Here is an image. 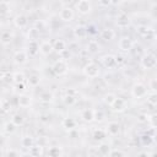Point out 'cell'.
I'll use <instances>...</instances> for the list:
<instances>
[{
  "label": "cell",
  "mask_w": 157,
  "mask_h": 157,
  "mask_svg": "<svg viewBox=\"0 0 157 157\" xmlns=\"http://www.w3.org/2000/svg\"><path fill=\"white\" fill-rule=\"evenodd\" d=\"M21 145L25 148H31V147L34 146V141H33V139L31 136H23L21 139Z\"/></svg>",
  "instance_id": "cell-23"
},
{
  "label": "cell",
  "mask_w": 157,
  "mask_h": 157,
  "mask_svg": "<svg viewBox=\"0 0 157 157\" xmlns=\"http://www.w3.org/2000/svg\"><path fill=\"white\" fill-rule=\"evenodd\" d=\"M75 126H76V120L74 118H70V117L64 118V120H63V128L64 129L72 130V129H75Z\"/></svg>",
  "instance_id": "cell-19"
},
{
  "label": "cell",
  "mask_w": 157,
  "mask_h": 157,
  "mask_svg": "<svg viewBox=\"0 0 157 157\" xmlns=\"http://www.w3.org/2000/svg\"><path fill=\"white\" fill-rule=\"evenodd\" d=\"M7 77L12 80V75H10V74H9V76H7ZM1 80H4V81H6V78H5V72H2V75H1Z\"/></svg>",
  "instance_id": "cell-49"
},
{
  "label": "cell",
  "mask_w": 157,
  "mask_h": 157,
  "mask_svg": "<svg viewBox=\"0 0 157 157\" xmlns=\"http://www.w3.org/2000/svg\"><path fill=\"white\" fill-rule=\"evenodd\" d=\"M156 65H157V58L152 54H146L141 59V66L144 69H147V70L153 69V67H156Z\"/></svg>",
  "instance_id": "cell-3"
},
{
  "label": "cell",
  "mask_w": 157,
  "mask_h": 157,
  "mask_svg": "<svg viewBox=\"0 0 157 157\" xmlns=\"http://www.w3.org/2000/svg\"><path fill=\"white\" fill-rule=\"evenodd\" d=\"M39 99L42 102H44V103H49V102L53 101V94L50 92H48V91H44V92H42L39 94Z\"/></svg>",
  "instance_id": "cell-27"
},
{
  "label": "cell",
  "mask_w": 157,
  "mask_h": 157,
  "mask_svg": "<svg viewBox=\"0 0 157 157\" xmlns=\"http://www.w3.org/2000/svg\"><path fill=\"white\" fill-rule=\"evenodd\" d=\"M1 109H2V112H4V113L9 112V110L11 109L10 101H7V99H2V101H1Z\"/></svg>",
  "instance_id": "cell-37"
},
{
  "label": "cell",
  "mask_w": 157,
  "mask_h": 157,
  "mask_svg": "<svg viewBox=\"0 0 157 157\" xmlns=\"http://www.w3.org/2000/svg\"><path fill=\"white\" fill-rule=\"evenodd\" d=\"M104 118H105V114H104L103 110H101V109L94 110V120H97V121H102V120H104Z\"/></svg>",
  "instance_id": "cell-36"
},
{
  "label": "cell",
  "mask_w": 157,
  "mask_h": 157,
  "mask_svg": "<svg viewBox=\"0 0 157 157\" xmlns=\"http://www.w3.org/2000/svg\"><path fill=\"white\" fill-rule=\"evenodd\" d=\"M109 157H124V153L120 150H112L109 153Z\"/></svg>",
  "instance_id": "cell-40"
},
{
  "label": "cell",
  "mask_w": 157,
  "mask_h": 157,
  "mask_svg": "<svg viewBox=\"0 0 157 157\" xmlns=\"http://www.w3.org/2000/svg\"><path fill=\"white\" fill-rule=\"evenodd\" d=\"M98 151H99V153L102 155V156H108L109 153H110V146L108 145V144H105V142H101L99 144V146H98Z\"/></svg>",
  "instance_id": "cell-25"
},
{
  "label": "cell",
  "mask_w": 157,
  "mask_h": 157,
  "mask_svg": "<svg viewBox=\"0 0 157 157\" xmlns=\"http://www.w3.org/2000/svg\"><path fill=\"white\" fill-rule=\"evenodd\" d=\"M148 123H150V125H151L153 129H157V113L150 115V118H148Z\"/></svg>",
  "instance_id": "cell-38"
},
{
  "label": "cell",
  "mask_w": 157,
  "mask_h": 157,
  "mask_svg": "<svg viewBox=\"0 0 157 157\" xmlns=\"http://www.w3.org/2000/svg\"><path fill=\"white\" fill-rule=\"evenodd\" d=\"M131 94H132V97H135V98H142V97H145V96L147 94V88H146V86H145L144 83L137 82V83H135V85L132 86V88H131Z\"/></svg>",
  "instance_id": "cell-4"
},
{
  "label": "cell",
  "mask_w": 157,
  "mask_h": 157,
  "mask_svg": "<svg viewBox=\"0 0 157 157\" xmlns=\"http://www.w3.org/2000/svg\"><path fill=\"white\" fill-rule=\"evenodd\" d=\"M42 153V146H33L29 148V155L32 157H38Z\"/></svg>",
  "instance_id": "cell-35"
},
{
  "label": "cell",
  "mask_w": 157,
  "mask_h": 157,
  "mask_svg": "<svg viewBox=\"0 0 157 157\" xmlns=\"http://www.w3.org/2000/svg\"><path fill=\"white\" fill-rule=\"evenodd\" d=\"M53 48H54V50L56 53H64L66 50V43L63 39H56L53 43Z\"/></svg>",
  "instance_id": "cell-17"
},
{
  "label": "cell",
  "mask_w": 157,
  "mask_h": 157,
  "mask_svg": "<svg viewBox=\"0 0 157 157\" xmlns=\"http://www.w3.org/2000/svg\"><path fill=\"white\" fill-rule=\"evenodd\" d=\"M104 103L105 104H108V105H112L113 104V102L117 99V96L114 94V93H107L105 96H104Z\"/></svg>",
  "instance_id": "cell-34"
},
{
  "label": "cell",
  "mask_w": 157,
  "mask_h": 157,
  "mask_svg": "<svg viewBox=\"0 0 157 157\" xmlns=\"http://www.w3.org/2000/svg\"><path fill=\"white\" fill-rule=\"evenodd\" d=\"M63 150L59 146H52L48 150V157H61Z\"/></svg>",
  "instance_id": "cell-20"
},
{
  "label": "cell",
  "mask_w": 157,
  "mask_h": 157,
  "mask_svg": "<svg viewBox=\"0 0 157 157\" xmlns=\"http://www.w3.org/2000/svg\"><path fill=\"white\" fill-rule=\"evenodd\" d=\"M119 48L123 52H129L132 48V40L130 37H121L119 40Z\"/></svg>",
  "instance_id": "cell-11"
},
{
  "label": "cell",
  "mask_w": 157,
  "mask_h": 157,
  "mask_svg": "<svg viewBox=\"0 0 157 157\" xmlns=\"http://www.w3.org/2000/svg\"><path fill=\"white\" fill-rule=\"evenodd\" d=\"M15 129H16V125H15L12 121H7V123L4 124V132L7 134V135L12 134V132L15 131Z\"/></svg>",
  "instance_id": "cell-28"
},
{
  "label": "cell",
  "mask_w": 157,
  "mask_h": 157,
  "mask_svg": "<svg viewBox=\"0 0 157 157\" xmlns=\"http://www.w3.org/2000/svg\"><path fill=\"white\" fill-rule=\"evenodd\" d=\"M115 23H117L118 27H120V28H125V27H128V26L130 25V18H129V16H128L126 13L121 12V13H119V15L117 16V21H115Z\"/></svg>",
  "instance_id": "cell-9"
},
{
  "label": "cell",
  "mask_w": 157,
  "mask_h": 157,
  "mask_svg": "<svg viewBox=\"0 0 157 157\" xmlns=\"http://www.w3.org/2000/svg\"><path fill=\"white\" fill-rule=\"evenodd\" d=\"M141 141H142L144 145H151L152 144V137L150 135H144L141 137Z\"/></svg>",
  "instance_id": "cell-41"
},
{
  "label": "cell",
  "mask_w": 157,
  "mask_h": 157,
  "mask_svg": "<svg viewBox=\"0 0 157 157\" xmlns=\"http://www.w3.org/2000/svg\"><path fill=\"white\" fill-rule=\"evenodd\" d=\"M52 50H54V48H53V44H52L50 42L45 40V42H43V43L40 44L39 52H40L42 54H44V55H48V54H50V53H52Z\"/></svg>",
  "instance_id": "cell-18"
},
{
  "label": "cell",
  "mask_w": 157,
  "mask_h": 157,
  "mask_svg": "<svg viewBox=\"0 0 157 157\" xmlns=\"http://www.w3.org/2000/svg\"><path fill=\"white\" fill-rule=\"evenodd\" d=\"M102 64L107 67V69H113L117 66V56L112 55V54H107L102 58Z\"/></svg>",
  "instance_id": "cell-7"
},
{
  "label": "cell",
  "mask_w": 157,
  "mask_h": 157,
  "mask_svg": "<svg viewBox=\"0 0 157 157\" xmlns=\"http://www.w3.org/2000/svg\"><path fill=\"white\" fill-rule=\"evenodd\" d=\"M81 118H82V120L86 121V123L93 121V120H94V110H92V109H90V108L83 109V110L81 112Z\"/></svg>",
  "instance_id": "cell-13"
},
{
  "label": "cell",
  "mask_w": 157,
  "mask_h": 157,
  "mask_svg": "<svg viewBox=\"0 0 157 157\" xmlns=\"http://www.w3.org/2000/svg\"><path fill=\"white\" fill-rule=\"evenodd\" d=\"M137 157H150V153H147V152H140L137 155Z\"/></svg>",
  "instance_id": "cell-48"
},
{
  "label": "cell",
  "mask_w": 157,
  "mask_h": 157,
  "mask_svg": "<svg viewBox=\"0 0 157 157\" xmlns=\"http://www.w3.org/2000/svg\"><path fill=\"white\" fill-rule=\"evenodd\" d=\"M39 48H40V45L36 40H29V43H28V52H29L31 55H36L39 52Z\"/></svg>",
  "instance_id": "cell-22"
},
{
  "label": "cell",
  "mask_w": 157,
  "mask_h": 157,
  "mask_svg": "<svg viewBox=\"0 0 157 157\" xmlns=\"http://www.w3.org/2000/svg\"><path fill=\"white\" fill-rule=\"evenodd\" d=\"M59 16H60V20L64 21V22H70V21H72V18H74V10H72V7H70V6H64V7L60 10Z\"/></svg>",
  "instance_id": "cell-5"
},
{
  "label": "cell",
  "mask_w": 157,
  "mask_h": 157,
  "mask_svg": "<svg viewBox=\"0 0 157 157\" xmlns=\"http://www.w3.org/2000/svg\"><path fill=\"white\" fill-rule=\"evenodd\" d=\"M17 103L20 107H23V108H27L31 105V98L28 96H25V94H21L17 99Z\"/></svg>",
  "instance_id": "cell-21"
},
{
  "label": "cell",
  "mask_w": 157,
  "mask_h": 157,
  "mask_svg": "<svg viewBox=\"0 0 157 157\" xmlns=\"http://www.w3.org/2000/svg\"><path fill=\"white\" fill-rule=\"evenodd\" d=\"M74 34H75V37H77V38H83V37L87 34V31H86L85 27L78 26V27H76V28L74 29Z\"/></svg>",
  "instance_id": "cell-29"
},
{
  "label": "cell",
  "mask_w": 157,
  "mask_h": 157,
  "mask_svg": "<svg viewBox=\"0 0 157 157\" xmlns=\"http://www.w3.org/2000/svg\"><path fill=\"white\" fill-rule=\"evenodd\" d=\"M11 121H12L16 126H21V125H23V123H25V118H23V115H22V114L16 113V114H13V115H12Z\"/></svg>",
  "instance_id": "cell-24"
},
{
  "label": "cell",
  "mask_w": 157,
  "mask_h": 157,
  "mask_svg": "<svg viewBox=\"0 0 157 157\" xmlns=\"http://www.w3.org/2000/svg\"><path fill=\"white\" fill-rule=\"evenodd\" d=\"M121 63H124V58L120 56V55H118V56H117V65H119V64H121Z\"/></svg>",
  "instance_id": "cell-47"
},
{
  "label": "cell",
  "mask_w": 157,
  "mask_h": 157,
  "mask_svg": "<svg viewBox=\"0 0 157 157\" xmlns=\"http://www.w3.org/2000/svg\"><path fill=\"white\" fill-rule=\"evenodd\" d=\"M23 80H25V75H23L22 72H15V74L12 75V81H13L16 85L23 83Z\"/></svg>",
  "instance_id": "cell-33"
},
{
  "label": "cell",
  "mask_w": 157,
  "mask_h": 157,
  "mask_svg": "<svg viewBox=\"0 0 157 157\" xmlns=\"http://www.w3.org/2000/svg\"><path fill=\"white\" fill-rule=\"evenodd\" d=\"M6 157H18V152L13 148H9L6 151Z\"/></svg>",
  "instance_id": "cell-42"
},
{
  "label": "cell",
  "mask_w": 157,
  "mask_h": 157,
  "mask_svg": "<svg viewBox=\"0 0 157 157\" xmlns=\"http://www.w3.org/2000/svg\"><path fill=\"white\" fill-rule=\"evenodd\" d=\"M148 118H150V115H146V114H140V115H139V121H141V123L147 121V120H148Z\"/></svg>",
  "instance_id": "cell-45"
},
{
  "label": "cell",
  "mask_w": 157,
  "mask_h": 157,
  "mask_svg": "<svg viewBox=\"0 0 157 157\" xmlns=\"http://www.w3.org/2000/svg\"><path fill=\"white\" fill-rule=\"evenodd\" d=\"M39 82H40V77H39L38 75H36V74L31 75V76H29V78H28V85H29V86H32V87L38 86V85H39Z\"/></svg>",
  "instance_id": "cell-30"
},
{
  "label": "cell",
  "mask_w": 157,
  "mask_h": 157,
  "mask_svg": "<svg viewBox=\"0 0 157 157\" xmlns=\"http://www.w3.org/2000/svg\"><path fill=\"white\" fill-rule=\"evenodd\" d=\"M92 137L94 141H98V142H102L105 137H107V131L103 130V129H96L92 134Z\"/></svg>",
  "instance_id": "cell-15"
},
{
  "label": "cell",
  "mask_w": 157,
  "mask_h": 157,
  "mask_svg": "<svg viewBox=\"0 0 157 157\" xmlns=\"http://www.w3.org/2000/svg\"><path fill=\"white\" fill-rule=\"evenodd\" d=\"M75 9L80 15H88L92 11V4L88 0H80L75 4Z\"/></svg>",
  "instance_id": "cell-1"
},
{
  "label": "cell",
  "mask_w": 157,
  "mask_h": 157,
  "mask_svg": "<svg viewBox=\"0 0 157 157\" xmlns=\"http://www.w3.org/2000/svg\"><path fill=\"white\" fill-rule=\"evenodd\" d=\"M63 101H64V103L66 104V105H74L75 103H76V96H71V94H65L64 96V98H63Z\"/></svg>",
  "instance_id": "cell-32"
},
{
  "label": "cell",
  "mask_w": 157,
  "mask_h": 157,
  "mask_svg": "<svg viewBox=\"0 0 157 157\" xmlns=\"http://www.w3.org/2000/svg\"><path fill=\"white\" fill-rule=\"evenodd\" d=\"M120 131V125L117 123V121H110L108 125H107V132L112 136H115L118 135Z\"/></svg>",
  "instance_id": "cell-14"
},
{
  "label": "cell",
  "mask_w": 157,
  "mask_h": 157,
  "mask_svg": "<svg viewBox=\"0 0 157 157\" xmlns=\"http://www.w3.org/2000/svg\"><path fill=\"white\" fill-rule=\"evenodd\" d=\"M114 36H115V33H114V31H113L112 28H104V29L101 32V38H102L103 40H105V42L112 40V39L114 38Z\"/></svg>",
  "instance_id": "cell-16"
},
{
  "label": "cell",
  "mask_w": 157,
  "mask_h": 157,
  "mask_svg": "<svg viewBox=\"0 0 157 157\" xmlns=\"http://www.w3.org/2000/svg\"><path fill=\"white\" fill-rule=\"evenodd\" d=\"M67 94H71V96H76V92L74 90H69L67 91Z\"/></svg>",
  "instance_id": "cell-50"
},
{
  "label": "cell",
  "mask_w": 157,
  "mask_h": 157,
  "mask_svg": "<svg viewBox=\"0 0 157 157\" xmlns=\"http://www.w3.org/2000/svg\"><path fill=\"white\" fill-rule=\"evenodd\" d=\"M83 74H85V76H87L90 78H96L99 75V67L94 63H88L83 67Z\"/></svg>",
  "instance_id": "cell-2"
},
{
  "label": "cell",
  "mask_w": 157,
  "mask_h": 157,
  "mask_svg": "<svg viewBox=\"0 0 157 157\" xmlns=\"http://www.w3.org/2000/svg\"><path fill=\"white\" fill-rule=\"evenodd\" d=\"M16 88H17V91L22 92V91L25 90V85H23V83H18V85H16Z\"/></svg>",
  "instance_id": "cell-46"
},
{
  "label": "cell",
  "mask_w": 157,
  "mask_h": 157,
  "mask_svg": "<svg viewBox=\"0 0 157 157\" xmlns=\"http://www.w3.org/2000/svg\"><path fill=\"white\" fill-rule=\"evenodd\" d=\"M98 49H99V45L96 40H90L87 43V50L90 53H96V52H98Z\"/></svg>",
  "instance_id": "cell-31"
},
{
  "label": "cell",
  "mask_w": 157,
  "mask_h": 157,
  "mask_svg": "<svg viewBox=\"0 0 157 157\" xmlns=\"http://www.w3.org/2000/svg\"><path fill=\"white\" fill-rule=\"evenodd\" d=\"M156 78H157V74H156Z\"/></svg>",
  "instance_id": "cell-51"
},
{
  "label": "cell",
  "mask_w": 157,
  "mask_h": 157,
  "mask_svg": "<svg viewBox=\"0 0 157 157\" xmlns=\"http://www.w3.org/2000/svg\"><path fill=\"white\" fill-rule=\"evenodd\" d=\"M13 61H15L16 64H18V65L25 64V63L27 61V53H26L25 50H18V52H16L15 55H13Z\"/></svg>",
  "instance_id": "cell-12"
},
{
  "label": "cell",
  "mask_w": 157,
  "mask_h": 157,
  "mask_svg": "<svg viewBox=\"0 0 157 157\" xmlns=\"http://www.w3.org/2000/svg\"><path fill=\"white\" fill-rule=\"evenodd\" d=\"M13 23H15V26H16L17 28H25V27L28 25V18H27L26 15H23V13H18V15L15 16V18H13Z\"/></svg>",
  "instance_id": "cell-10"
},
{
  "label": "cell",
  "mask_w": 157,
  "mask_h": 157,
  "mask_svg": "<svg viewBox=\"0 0 157 157\" xmlns=\"http://www.w3.org/2000/svg\"><path fill=\"white\" fill-rule=\"evenodd\" d=\"M147 102L152 105H157V93H151L147 96Z\"/></svg>",
  "instance_id": "cell-39"
},
{
  "label": "cell",
  "mask_w": 157,
  "mask_h": 157,
  "mask_svg": "<svg viewBox=\"0 0 157 157\" xmlns=\"http://www.w3.org/2000/svg\"><path fill=\"white\" fill-rule=\"evenodd\" d=\"M0 39H1L2 44H9L11 42V39H12V34L10 33V31H2L1 36H0Z\"/></svg>",
  "instance_id": "cell-26"
},
{
  "label": "cell",
  "mask_w": 157,
  "mask_h": 157,
  "mask_svg": "<svg viewBox=\"0 0 157 157\" xmlns=\"http://www.w3.org/2000/svg\"><path fill=\"white\" fill-rule=\"evenodd\" d=\"M112 110L113 112H117V113H120V112H124L125 108H126V102L120 98V97H117V99L113 102V104L110 105Z\"/></svg>",
  "instance_id": "cell-8"
},
{
  "label": "cell",
  "mask_w": 157,
  "mask_h": 157,
  "mask_svg": "<svg viewBox=\"0 0 157 157\" xmlns=\"http://www.w3.org/2000/svg\"><path fill=\"white\" fill-rule=\"evenodd\" d=\"M150 88L153 91H157V78H152L150 81Z\"/></svg>",
  "instance_id": "cell-44"
},
{
  "label": "cell",
  "mask_w": 157,
  "mask_h": 157,
  "mask_svg": "<svg viewBox=\"0 0 157 157\" xmlns=\"http://www.w3.org/2000/svg\"><path fill=\"white\" fill-rule=\"evenodd\" d=\"M53 71H54V74L58 75V76L64 75V74L67 71V65H66V63H65L64 60H58V61H55L54 65H53Z\"/></svg>",
  "instance_id": "cell-6"
},
{
  "label": "cell",
  "mask_w": 157,
  "mask_h": 157,
  "mask_svg": "<svg viewBox=\"0 0 157 157\" xmlns=\"http://www.w3.org/2000/svg\"><path fill=\"white\" fill-rule=\"evenodd\" d=\"M7 6H10L9 2H6V1H1L0 2V9L2 10V12H6L7 10H10V7H7Z\"/></svg>",
  "instance_id": "cell-43"
}]
</instances>
